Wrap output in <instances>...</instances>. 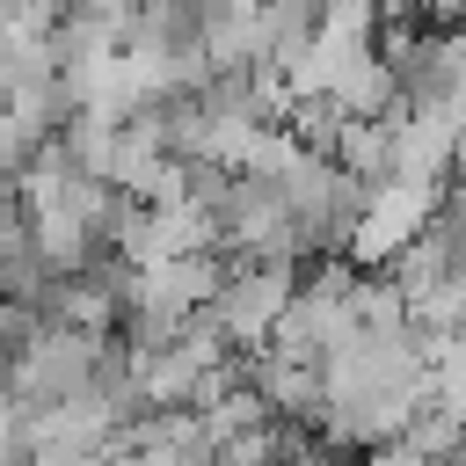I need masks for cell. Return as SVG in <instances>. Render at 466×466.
I'll return each instance as SVG.
<instances>
[{"mask_svg": "<svg viewBox=\"0 0 466 466\" xmlns=\"http://www.w3.org/2000/svg\"><path fill=\"white\" fill-rule=\"evenodd\" d=\"M102 350H109V335H87V328H44V342L22 357V386H15V400H22V408H66V400H87V393H95V371H102Z\"/></svg>", "mask_w": 466, "mask_h": 466, "instance_id": "obj_1", "label": "cell"}, {"mask_svg": "<svg viewBox=\"0 0 466 466\" xmlns=\"http://www.w3.org/2000/svg\"><path fill=\"white\" fill-rule=\"evenodd\" d=\"M364 466H437V459H422V451H408V444H386V451H371Z\"/></svg>", "mask_w": 466, "mask_h": 466, "instance_id": "obj_5", "label": "cell"}, {"mask_svg": "<svg viewBox=\"0 0 466 466\" xmlns=\"http://www.w3.org/2000/svg\"><path fill=\"white\" fill-rule=\"evenodd\" d=\"M51 284H58V269L44 262V240H36L29 211H22V218H7V226H0V299H22V306H36Z\"/></svg>", "mask_w": 466, "mask_h": 466, "instance_id": "obj_3", "label": "cell"}, {"mask_svg": "<svg viewBox=\"0 0 466 466\" xmlns=\"http://www.w3.org/2000/svg\"><path fill=\"white\" fill-rule=\"evenodd\" d=\"M444 197H451V182H386V189L371 197V211H364L357 240H350L357 269H386L393 255H408V248L430 233V218H437V204H444Z\"/></svg>", "mask_w": 466, "mask_h": 466, "instance_id": "obj_2", "label": "cell"}, {"mask_svg": "<svg viewBox=\"0 0 466 466\" xmlns=\"http://www.w3.org/2000/svg\"><path fill=\"white\" fill-rule=\"evenodd\" d=\"M430 393L466 422V335H451V342L437 350V364H430Z\"/></svg>", "mask_w": 466, "mask_h": 466, "instance_id": "obj_4", "label": "cell"}, {"mask_svg": "<svg viewBox=\"0 0 466 466\" xmlns=\"http://www.w3.org/2000/svg\"><path fill=\"white\" fill-rule=\"evenodd\" d=\"M73 7H87V15H109V22H131L146 0H73Z\"/></svg>", "mask_w": 466, "mask_h": 466, "instance_id": "obj_6", "label": "cell"}, {"mask_svg": "<svg viewBox=\"0 0 466 466\" xmlns=\"http://www.w3.org/2000/svg\"><path fill=\"white\" fill-rule=\"evenodd\" d=\"M0 15H7V7H0Z\"/></svg>", "mask_w": 466, "mask_h": 466, "instance_id": "obj_7", "label": "cell"}]
</instances>
